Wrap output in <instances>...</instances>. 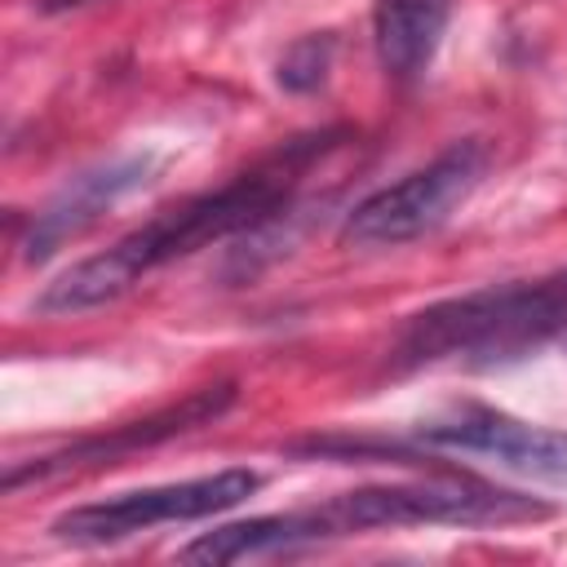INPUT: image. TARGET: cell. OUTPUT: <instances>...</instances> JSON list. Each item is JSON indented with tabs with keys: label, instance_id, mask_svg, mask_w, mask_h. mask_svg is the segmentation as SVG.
Returning <instances> with one entry per match:
<instances>
[{
	"label": "cell",
	"instance_id": "6",
	"mask_svg": "<svg viewBox=\"0 0 567 567\" xmlns=\"http://www.w3.org/2000/svg\"><path fill=\"white\" fill-rule=\"evenodd\" d=\"M421 443L430 447H452V452H478L496 456L509 470H523L532 478L567 483V430H545L527 425L509 412L483 408V403H461L447 416H434L416 430Z\"/></svg>",
	"mask_w": 567,
	"mask_h": 567
},
{
	"label": "cell",
	"instance_id": "4",
	"mask_svg": "<svg viewBox=\"0 0 567 567\" xmlns=\"http://www.w3.org/2000/svg\"><path fill=\"white\" fill-rule=\"evenodd\" d=\"M487 159L492 155L478 137L452 142L430 164L359 199L341 221V244L346 248H394V244L430 235L474 195V186L487 173Z\"/></svg>",
	"mask_w": 567,
	"mask_h": 567
},
{
	"label": "cell",
	"instance_id": "11",
	"mask_svg": "<svg viewBox=\"0 0 567 567\" xmlns=\"http://www.w3.org/2000/svg\"><path fill=\"white\" fill-rule=\"evenodd\" d=\"M332 35H306V40H297L284 58H279V84L288 89V93H310V89H319L323 80H328V66H332Z\"/></svg>",
	"mask_w": 567,
	"mask_h": 567
},
{
	"label": "cell",
	"instance_id": "8",
	"mask_svg": "<svg viewBox=\"0 0 567 567\" xmlns=\"http://www.w3.org/2000/svg\"><path fill=\"white\" fill-rule=\"evenodd\" d=\"M155 173V159L151 155H120V159H106L97 168H84L75 173L31 221L27 239H22V257L27 261H49L66 239L84 235L111 204H120L128 190L146 186Z\"/></svg>",
	"mask_w": 567,
	"mask_h": 567
},
{
	"label": "cell",
	"instance_id": "9",
	"mask_svg": "<svg viewBox=\"0 0 567 567\" xmlns=\"http://www.w3.org/2000/svg\"><path fill=\"white\" fill-rule=\"evenodd\" d=\"M452 0H372V44L390 80H421L443 44Z\"/></svg>",
	"mask_w": 567,
	"mask_h": 567
},
{
	"label": "cell",
	"instance_id": "10",
	"mask_svg": "<svg viewBox=\"0 0 567 567\" xmlns=\"http://www.w3.org/2000/svg\"><path fill=\"white\" fill-rule=\"evenodd\" d=\"M306 545H323L315 509H288V514H261V518L213 527L199 540H190L177 558L217 567V563H244V558H275V554H292Z\"/></svg>",
	"mask_w": 567,
	"mask_h": 567
},
{
	"label": "cell",
	"instance_id": "3",
	"mask_svg": "<svg viewBox=\"0 0 567 567\" xmlns=\"http://www.w3.org/2000/svg\"><path fill=\"white\" fill-rule=\"evenodd\" d=\"M554 509L545 501H532L523 492H505L478 478H416V483H377L332 496L328 505H315V523L323 540L377 532V527H509V523H536Z\"/></svg>",
	"mask_w": 567,
	"mask_h": 567
},
{
	"label": "cell",
	"instance_id": "2",
	"mask_svg": "<svg viewBox=\"0 0 567 567\" xmlns=\"http://www.w3.org/2000/svg\"><path fill=\"white\" fill-rule=\"evenodd\" d=\"M567 328V270H554L545 279L478 288L465 297H447L439 306H425L408 319L399 337L403 363H501L518 359L523 350H536L554 332Z\"/></svg>",
	"mask_w": 567,
	"mask_h": 567
},
{
	"label": "cell",
	"instance_id": "1",
	"mask_svg": "<svg viewBox=\"0 0 567 567\" xmlns=\"http://www.w3.org/2000/svg\"><path fill=\"white\" fill-rule=\"evenodd\" d=\"M328 151V137H301L288 151H279L275 159L257 164L252 173H239L235 182L190 195L164 213H155L151 221H142L137 230H128L124 239H115L106 252L75 261L66 275H58L40 297L35 310L40 315H84L97 310L115 297H124L142 275L190 257L217 239H230L239 230H261L275 217H284V208L292 204V190L306 173V164L315 155Z\"/></svg>",
	"mask_w": 567,
	"mask_h": 567
},
{
	"label": "cell",
	"instance_id": "5",
	"mask_svg": "<svg viewBox=\"0 0 567 567\" xmlns=\"http://www.w3.org/2000/svg\"><path fill=\"white\" fill-rule=\"evenodd\" d=\"M257 487H261V474L230 465L217 474H199V478H182V483H164V487H142V492H124V496H111L97 505L66 509L53 518L49 532L66 545H115V540H128V536L159 527V523H190V518L235 509Z\"/></svg>",
	"mask_w": 567,
	"mask_h": 567
},
{
	"label": "cell",
	"instance_id": "7",
	"mask_svg": "<svg viewBox=\"0 0 567 567\" xmlns=\"http://www.w3.org/2000/svg\"><path fill=\"white\" fill-rule=\"evenodd\" d=\"M230 403H235V385H226V381L221 385H208V390H195L177 408H164V412H155L146 421H133V425H120L111 434L80 439V443L62 447V452H49V456L9 465L4 470V492H18L22 483H44V478H58V474H71V470H84V465H111L115 456H124L133 447H151V443H164L173 434L213 425Z\"/></svg>",
	"mask_w": 567,
	"mask_h": 567
}]
</instances>
